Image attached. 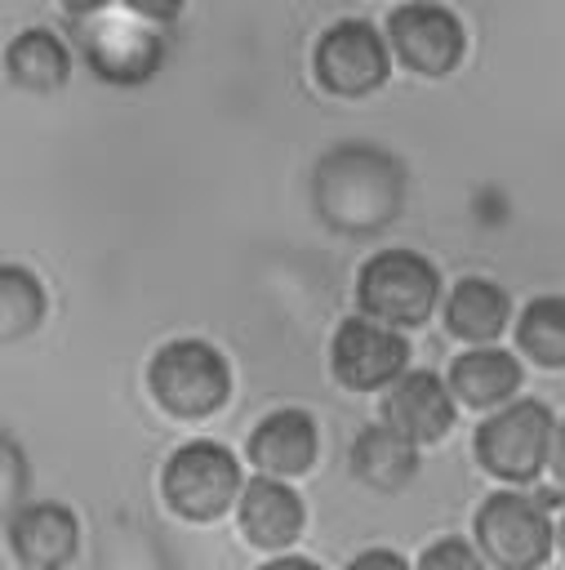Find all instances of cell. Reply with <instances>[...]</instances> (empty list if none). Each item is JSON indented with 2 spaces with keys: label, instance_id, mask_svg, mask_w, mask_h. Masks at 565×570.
<instances>
[{
  "label": "cell",
  "instance_id": "1",
  "mask_svg": "<svg viewBox=\"0 0 565 570\" xmlns=\"http://www.w3.org/2000/svg\"><path fill=\"white\" fill-rule=\"evenodd\" d=\"M311 200H316V214L334 232H343V236H369V232L387 227L400 214L405 169L378 142H365V138L334 142L316 160Z\"/></svg>",
  "mask_w": 565,
  "mask_h": 570
},
{
  "label": "cell",
  "instance_id": "2",
  "mask_svg": "<svg viewBox=\"0 0 565 570\" xmlns=\"http://www.w3.org/2000/svg\"><path fill=\"white\" fill-rule=\"evenodd\" d=\"M76 36L93 62V71L111 85H142L160 58L165 36L138 4H71Z\"/></svg>",
  "mask_w": 565,
  "mask_h": 570
},
{
  "label": "cell",
  "instance_id": "3",
  "mask_svg": "<svg viewBox=\"0 0 565 570\" xmlns=\"http://www.w3.org/2000/svg\"><path fill=\"white\" fill-rule=\"evenodd\" d=\"M440 298V276L418 249H378L356 272V303L378 325H423Z\"/></svg>",
  "mask_w": 565,
  "mask_h": 570
},
{
  "label": "cell",
  "instance_id": "4",
  "mask_svg": "<svg viewBox=\"0 0 565 570\" xmlns=\"http://www.w3.org/2000/svg\"><path fill=\"white\" fill-rule=\"evenodd\" d=\"M147 387L156 405L174 419H205L231 392V370L222 352L205 338H174L147 365Z\"/></svg>",
  "mask_w": 565,
  "mask_h": 570
},
{
  "label": "cell",
  "instance_id": "5",
  "mask_svg": "<svg viewBox=\"0 0 565 570\" xmlns=\"http://www.w3.org/2000/svg\"><path fill=\"white\" fill-rule=\"evenodd\" d=\"M556 543L547 503L521 490H494L476 508V548L494 570H538Z\"/></svg>",
  "mask_w": 565,
  "mask_h": 570
},
{
  "label": "cell",
  "instance_id": "6",
  "mask_svg": "<svg viewBox=\"0 0 565 570\" xmlns=\"http://www.w3.org/2000/svg\"><path fill=\"white\" fill-rule=\"evenodd\" d=\"M169 508L187 521H214L240 499V463L218 441H187L169 454L160 472Z\"/></svg>",
  "mask_w": 565,
  "mask_h": 570
},
{
  "label": "cell",
  "instance_id": "7",
  "mask_svg": "<svg viewBox=\"0 0 565 570\" xmlns=\"http://www.w3.org/2000/svg\"><path fill=\"white\" fill-rule=\"evenodd\" d=\"M552 436L556 419L543 401H507L476 428L472 445L485 472L503 481H529L552 459Z\"/></svg>",
  "mask_w": 565,
  "mask_h": 570
},
{
  "label": "cell",
  "instance_id": "8",
  "mask_svg": "<svg viewBox=\"0 0 565 570\" xmlns=\"http://www.w3.org/2000/svg\"><path fill=\"white\" fill-rule=\"evenodd\" d=\"M387 40L378 36L374 22L365 18H338L320 40H316V53H311V71L316 80L338 94V98H360V94H374L383 80H387Z\"/></svg>",
  "mask_w": 565,
  "mask_h": 570
},
{
  "label": "cell",
  "instance_id": "9",
  "mask_svg": "<svg viewBox=\"0 0 565 570\" xmlns=\"http://www.w3.org/2000/svg\"><path fill=\"white\" fill-rule=\"evenodd\" d=\"M405 361H409V343L391 325H378L369 316H347L334 330L329 370L351 392H369V387H383V383L391 387L405 374Z\"/></svg>",
  "mask_w": 565,
  "mask_h": 570
},
{
  "label": "cell",
  "instance_id": "10",
  "mask_svg": "<svg viewBox=\"0 0 565 570\" xmlns=\"http://www.w3.org/2000/svg\"><path fill=\"white\" fill-rule=\"evenodd\" d=\"M387 40L396 49V58L418 71V76H445L458 67L463 58V22L454 9L432 4V0H414V4H396L387 13Z\"/></svg>",
  "mask_w": 565,
  "mask_h": 570
},
{
  "label": "cell",
  "instance_id": "11",
  "mask_svg": "<svg viewBox=\"0 0 565 570\" xmlns=\"http://www.w3.org/2000/svg\"><path fill=\"white\" fill-rule=\"evenodd\" d=\"M383 423L414 445H432L454 428V392L432 370H405L383 396Z\"/></svg>",
  "mask_w": 565,
  "mask_h": 570
},
{
  "label": "cell",
  "instance_id": "12",
  "mask_svg": "<svg viewBox=\"0 0 565 570\" xmlns=\"http://www.w3.org/2000/svg\"><path fill=\"white\" fill-rule=\"evenodd\" d=\"M320 436H316V419L303 405H280L271 410L254 436H249V463L262 476H303L316 463Z\"/></svg>",
  "mask_w": 565,
  "mask_h": 570
},
{
  "label": "cell",
  "instance_id": "13",
  "mask_svg": "<svg viewBox=\"0 0 565 570\" xmlns=\"http://www.w3.org/2000/svg\"><path fill=\"white\" fill-rule=\"evenodd\" d=\"M80 525L62 503H27L9 517V548L27 570H67Z\"/></svg>",
  "mask_w": 565,
  "mask_h": 570
},
{
  "label": "cell",
  "instance_id": "14",
  "mask_svg": "<svg viewBox=\"0 0 565 570\" xmlns=\"http://www.w3.org/2000/svg\"><path fill=\"white\" fill-rule=\"evenodd\" d=\"M240 534L254 548H285L303 534V499L280 476H254L240 490Z\"/></svg>",
  "mask_w": 565,
  "mask_h": 570
},
{
  "label": "cell",
  "instance_id": "15",
  "mask_svg": "<svg viewBox=\"0 0 565 570\" xmlns=\"http://www.w3.org/2000/svg\"><path fill=\"white\" fill-rule=\"evenodd\" d=\"M516 387H521V361L503 347H472V352L454 356V365H449V392L463 405L494 410V405L512 401Z\"/></svg>",
  "mask_w": 565,
  "mask_h": 570
},
{
  "label": "cell",
  "instance_id": "16",
  "mask_svg": "<svg viewBox=\"0 0 565 570\" xmlns=\"http://www.w3.org/2000/svg\"><path fill=\"white\" fill-rule=\"evenodd\" d=\"M507 312H512V298H507V289L498 281H489V276H463L454 285L449 303H445V325H449L454 338L485 347L489 338L503 334Z\"/></svg>",
  "mask_w": 565,
  "mask_h": 570
},
{
  "label": "cell",
  "instance_id": "17",
  "mask_svg": "<svg viewBox=\"0 0 565 570\" xmlns=\"http://www.w3.org/2000/svg\"><path fill=\"white\" fill-rule=\"evenodd\" d=\"M351 472L369 490H400L418 472V445L387 423H369L351 441Z\"/></svg>",
  "mask_w": 565,
  "mask_h": 570
},
{
  "label": "cell",
  "instance_id": "18",
  "mask_svg": "<svg viewBox=\"0 0 565 570\" xmlns=\"http://www.w3.org/2000/svg\"><path fill=\"white\" fill-rule=\"evenodd\" d=\"M4 67H9L13 85H22V89H58L71 76V53H67V45H62L58 31L27 27V31H18L9 40Z\"/></svg>",
  "mask_w": 565,
  "mask_h": 570
},
{
  "label": "cell",
  "instance_id": "19",
  "mask_svg": "<svg viewBox=\"0 0 565 570\" xmlns=\"http://www.w3.org/2000/svg\"><path fill=\"white\" fill-rule=\"evenodd\" d=\"M521 352L543 370H565V294H538L516 321Z\"/></svg>",
  "mask_w": 565,
  "mask_h": 570
},
{
  "label": "cell",
  "instance_id": "20",
  "mask_svg": "<svg viewBox=\"0 0 565 570\" xmlns=\"http://www.w3.org/2000/svg\"><path fill=\"white\" fill-rule=\"evenodd\" d=\"M40 316H44V289L36 272H27L22 263H4L0 267V334L13 343L31 334Z\"/></svg>",
  "mask_w": 565,
  "mask_h": 570
},
{
  "label": "cell",
  "instance_id": "21",
  "mask_svg": "<svg viewBox=\"0 0 565 570\" xmlns=\"http://www.w3.org/2000/svg\"><path fill=\"white\" fill-rule=\"evenodd\" d=\"M418 570H489V561H485L467 539L445 534V539H436V543L423 548Z\"/></svg>",
  "mask_w": 565,
  "mask_h": 570
},
{
  "label": "cell",
  "instance_id": "22",
  "mask_svg": "<svg viewBox=\"0 0 565 570\" xmlns=\"http://www.w3.org/2000/svg\"><path fill=\"white\" fill-rule=\"evenodd\" d=\"M22 494V450L13 436H4V503L13 508Z\"/></svg>",
  "mask_w": 565,
  "mask_h": 570
},
{
  "label": "cell",
  "instance_id": "23",
  "mask_svg": "<svg viewBox=\"0 0 565 570\" xmlns=\"http://www.w3.org/2000/svg\"><path fill=\"white\" fill-rule=\"evenodd\" d=\"M347 570H409V566H405V557L391 552V548H365V552H356V557L347 561Z\"/></svg>",
  "mask_w": 565,
  "mask_h": 570
},
{
  "label": "cell",
  "instance_id": "24",
  "mask_svg": "<svg viewBox=\"0 0 565 570\" xmlns=\"http://www.w3.org/2000/svg\"><path fill=\"white\" fill-rule=\"evenodd\" d=\"M552 476L565 485V423H556V436H552Z\"/></svg>",
  "mask_w": 565,
  "mask_h": 570
},
{
  "label": "cell",
  "instance_id": "25",
  "mask_svg": "<svg viewBox=\"0 0 565 570\" xmlns=\"http://www.w3.org/2000/svg\"><path fill=\"white\" fill-rule=\"evenodd\" d=\"M258 570H320V566L307 561V557H271V561H262Z\"/></svg>",
  "mask_w": 565,
  "mask_h": 570
},
{
  "label": "cell",
  "instance_id": "26",
  "mask_svg": "<svg viewBox=\"0 0 565 570\" xmlns=\"http://www.w3.org/2000/svg\"><path fill=\"white\" fill-rule=\"evenodd\" d=\"M556 539H561V552H565V521H561V530H556Z\"/></svg>",
  "mask_w": 565,
  "mask_h": 570
}]
</instances>
